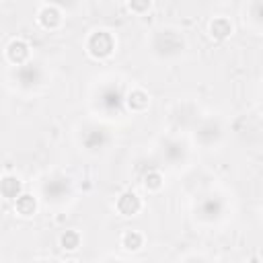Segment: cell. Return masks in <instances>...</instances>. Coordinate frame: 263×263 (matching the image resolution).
Instances as JSON below:
<instances>
[{"instance_id":"6da1fadb","label":"cell","mask_w":263,"mask_h":263,"mask_svg":"<svg viewBox=\"0 0 263 263\" xmlns=\"http://www.w3.org/2000/svg\"><path fill=\"white\" fill-rule=\"evenodd\" d=\"M150 47L158 58H177L185 49V39L175 29H158L150 37Z\"/></svg>"},{"instance_id":"7a4b0ae2","label":"cell","mask_w":263,"mask_h":263,"mask_svg":"<svg viewBox=\"0 0 263 263\" xmlns=\"http://www.w3.org/2000/svg\"><path fill=\"white\" fill-rule=\"evenodd\" d=\"M41 193H43V197L47 201L60 203V201H64V199L70 197V193H72V181L68 177H64V175H53V177H49V179L43 181Z\"/></svg>"},{"instance_id":"3957f363","label":"cell","mask_w":263,"mask_h":263,"mask_svg":"<svg viewBox=\"0 0 263 263\" xmlns=\"http://www.w3.org/2000/svg\"><path fill=\"white\" fill-rule=\"evenodd\" d=\"M86 49L92 58H107L115 49V39L109 31H95L86 41Z\"/></svg>"},{"instance_id":"277c9868","label":"cell","mask_w":263,"mask_h":263,"mask_svg":"<svg viewBox=\"0 0 263 263\" xmlns=\"http://www.w3.org/2000/svg\"><path fill=\"white\" fill-rule=\"evenodd\" d=\"M123 101H125V97H123L119 84H107V86H103L99 90V97H97L99 107L103 111H107V113H117L123 107Z\"/></svg>"},{"instance_id":"5b68a950","label":"cell","mask_w":263,"mask_h":263,"mask_svg":"<svg viewBox=\"0 0 263 263\" xmlns=\"http://www.w3.org/2000/svg\"><path fill=\"white\" fill-rule=\"evenodd\" d=\"M14 78H16L21 88H35L43 80V72H41V68L35 62H27V64L16 68Z\"/></svg>"},{"instance_id":"8992f818","label":"cell","mask_w":263,"mask_h":263,"mask_svg":"<svg viewBox=\"0 0 263 263\" xmlns=\"http://www.w3.org/2000/svg\"><path fill=\"white\" fill-rule=\"evenodd\" d=\"M197 216L205 222H212L216 218H220V214L224 212V201L218 197V195H208L199 201V205L195 208Z\"/></svg>"},{"instance_id":"52a82bcc","label":"cell","mask_w":263,"mask_h":263,"mask_svg":"<svg viewBox=\"0 0 263 263\" xmlns=\"http://www.w3.org/2000/svg\"><path fill=\"white\" fill-rule=\"evenodd\" d=\"M222 136V127L216 121H203L197 129H195V140L201 146H214Z\"/></svg>"},{"instance_id":"ba28073f","label":"cell","mask_w":263,"mask_h":263,"mask_svg":"<svg viewBox=\"0 0 263 263\" xmlns=\"http://www.w3.org/2000/svg\"><path fill=\"white\" fill-rule=\"evenodd\" d=\"M82 142H84V146L88 150H101V148H105L109 144V134H107L105 127H97L95 125V127H88L84 132Z\"/></svg>"},{"instance_id":"9c48e42d","label":"cell","mask_w":263,"mask_h":263,"mask_svg":"<svg viewBox=\"0 0 263 263\" xmlns=\"http://www.w3.org/2000/svg\"><path fill=\"white\" fill-rule=\"evenodd\" d=\"M162 156H164V160L168 164H179V162H183L187 158V148L179 140H168L162 146Z\"/></svg>"},{"instance_id":"30bf717a","label":"cell","mask_w":263,"mask_h":263,"mask_svg":"<svg viewBox=\"0 0 263 263\" xmlns=\"http://www.w3.org/2000/svg\"><path fill=\"white\" fill-rule=\"evenodd\" d=\"M6 55L12 64L16 66H23L29 62V45L23 41V39H12L6 47Z\"/></svg>"},{"instance_id":"8fae6325","label":"cell","mask_w":263,"mask_h":263,"mask_svg":"<svg viewBox=\"0 0 263 263\" xmlns=\"http://www.w3.org/2000/svg\"><path fill=\"white\" fill-rule=\"evenodd\" d=\"M37 18H39L41 27H45V29H53V27L60 25V21H62V12H60V8H58L55 4H43V6L39 8Z\"/></svg>"},{"instance_id":"7c38bea8","label":"cell","mask_w":263,"mask_h":263,"mask_svg":"<svg viewBox=\"0 0 263 263\" xmlns=\"http://www.w3.org/2000/svg\"><path fill=\"white\" fill-rule=\"evenodd\" d=\"M140 208H142V201H140V197H138L136 193H132V191H125V193L117 199V210H119L123 216H134V214L140 212Z\"/></svg>"},{"instance_id":"4fadbf2b","label":"cell","mask_w":263,"mask_h":263,"mask_svg":"<svg viewBox=\"0 0 263 263\" xmlns=\"http://www.w3.org/2000/svg\"><path fill=\"white\" fill-rule=\"evenodd\" d=\"M21 189H23L21 181H18L16 177H12V175H6V177L0 181V193H2L4 197H8V199H16V197L21 195Z\"/></svg>"},{"instance_id":"5bb4252c","label":"cell","mask_w":263,"mask_h":263,"mask_svg":"<svg viewBox=\"0 0 263 263\" xmlns=\"http://www.w3.org/2000/svg\"><path fill=\"white\" fill-rule=\"evenodd\" d=\"M210 33L212 37L216 39H224L232 33V23L226 18V16H216L212 23H210Z\"/></svg>"},{"instance_id":"9a60e30c","label":"cell","mask_w":263,"mask_h":263,"mask_svg":"<svg viewBox=\"0 0 263 263\" xmlns=\"http://www.w3.org/2000/svg\"><path fill=\"white\" fill-rule=\"evenodd\" d=\"M127 107L132 109V111H144L146 107H148V103H150V99H148V92H144L142 88H136V90H132L129 95H127Z\"/></svg>"},{"instance_id":"2e32d148","label":"cell","mask_w":263,"mask_h":263,"mask_svg":"<svg viewBox=\"0 0 263 263\" xmlns=\"http://www.w3.org/2000/svg\"><path fill=\"white\" fill-rule=\"evenodd\" d=\"M35 208H37V203H35V197H33V195L23 193V195H18V197L14 199V210H16L21 216H33V214H35Z\"/></svg>"},{"instance_id":"e0dca14e","label":"cell","mask_w":263,"mask_h":263,"mask_svg":"<svg viewBox=\"0 0 263 263\" xmlns=\"http://www.w3.org/2000/svg\"><path fill=\"white\" fill-rule=\"evenodd\" d=\"M142 242H144V236L138 230H125L121 234V245L125 249H129V251H138L142 247Z\"/></svg>"},{"instance_id":"ac0fdd59","label":"cell","mask_w":263,"mask_h":263,"mask_svg":"<svg viewBox=\"0 0 263 263\" xmlns=\"http://www.w3.org/2000/svg\"><path fill=\"white\" fill-rule=\"evenodd\" d=\"M60 245H62V249H66V251H76V249L80 247V234H78L76 230H66V232L62 234V238H60Z\"/></svg>"},{"instance_id":"d6986e66","label":"cell","mask_w":263,"mask_h":263,"mask_svg":"<svg viewBox=\"0 0 263 263\" xmlns=\"http://www.w3.org/2000/svg\"><path fill=\"white\" fill-rule=\"evenodd\" d=\"M144 185H146V189H150V191L160 189V187H162V175H160L158 171H150V173L146 175Z\"/></svg>"},{"instance_id":"ffe728a7","label":"cell","mask_w":263,"mask_h":263,"mask_svg":"<svg viewBox=\"0 0 263 263\" xmlns=\"http://www.w3.org/2000/svg\"><path fill=\"white\" fill-rule=\"evenodd\" d=\"M148 8H150V2H132L129 4V10H138V12L148 10Z\"/></svg>"},{"instance_id":"44dd1931","label":"cell","mask_w":263,"mask_h":263,"mask_svg":"<svg viewBox=\"0 0 263 263\" xmlns=\"http://www.w3.org/2000/svg\"><path fill=\"white\" fill-rule=\"evenodd\" d=\"M187 263H210V261H205V259H201V257H197V259H189Z\"/></svg>"},{"instance_id":"7402d4cb","label":"cell","mask_w":263,"mask_h":263,"mask_svg":"<svg viewBox=\"0 0 263 263\" xmlns=\"http://www.w3.org/2000/svg\"><path fill=\"white\" fill-rule=\"evenodd\" d=\"M107 263H123V261H107Z\"/></svg>"},{"instance_id":"603a6c76","label":"cell","mask_w":263,"mask_h":263,"mask_svg":"<svg viewBox=\"0 0 263 263\" xmlns=\"http://www.w3.org/2000/svg\"><path fill=\"white\" fill-rule=\"evenodd\" d=\"M72 263H74V261H72Z\"/></svg>"}]
</instances>
